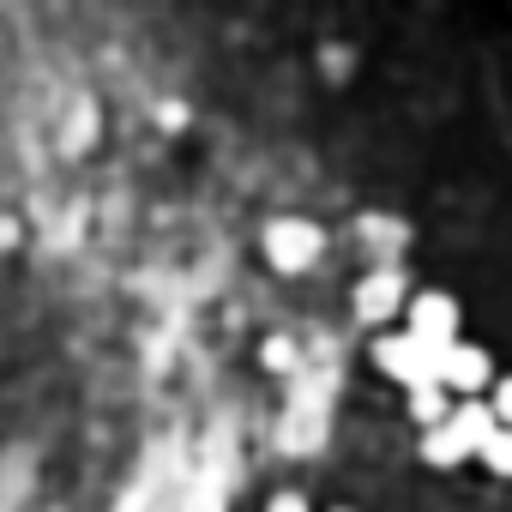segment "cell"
I'll return each instance as SVG.
<instances>
[{"mask_svg": "<svg viewBox=\"0 0 512 512\" xmlns=\"http://www.w3.org/2000/svg\"><path fill=\"white\" fill-rule=\"evenodd\" d=\"M404 410H410V422L428 434V428H440V422L452 416V398H446L440 386H428V392H404Z\"/></svg>", "mask_w": 512, "mask_h": 512, "instance_id": "7", "label": "cell"}, {"mask_svg": "<svg viewBox=\"0 0 512 512\" xmlns=\"http://www.w3.org/2000/svg\"><path fill=\"white\" fill-rule=\"evenodd\" d=\"M260 253H266V266H272V272L302 278V272H314V266H320V253H326V229H320L314 217L284 211V217H272V223L260 229Z\"/></svg>", "mask_w": 512, "mask_h": 512, "instance_id": "2", "label": "cell"}, {"mask_svg": "<svg viewBox=\"0 0 512 512\" xmlns=\"http://www.w3.org/2000/svg\"><path fill=\"white\" fill-rule=\"evenodd\" d=\"M404 302H410V284H404V272H392V266H374V272L350 290V308H356V320H362L368 332H392V326L404 320Z\"/></svg>", "mask_w": 512, "mask_h": 512, "instance_id": "5", "label": "cell"}, {"mask_svg": "<svg viewBox=\"0 0 512 512\" xmlns=\"http://www.w3.org/2000/svg\"><path fill=\"white\" fill-rule=\"evenodd\" d=\"M488 434H494V410H488V398H464V404H452V416H446L440 428L422 434V464H434V470H458V464L476 458V446H482Z\"/></svg>", "mask_w": 512, "mask_h": 512, "instance_id": "1", "label": "cell"}, {"mask_svg": "<svg viewBox=\"0 0 512 512\" xmlns=\"http://www.w3.org/2000/svg\"><path fill=\"white\" fill-rule=\"evenodd\" d=\"M416 344H428V350H452L458 338H464V308H458V296L452 290H416L410 302H404V320H398Z\"/></svg>", "mask_w": 512, "mask_h": 512, "instance_id": "4", "label": "cell"}, {"mask_svg": "<svg viewBox=\"0 0 512 512\" xmlns=\"http://www.w3.org/2000/svg\"><path fill=\"white\" fill-rule=\"evenodd\" d=\"M368 356H374V368H380L392 386H404V392H428V386H440V350L416 344L404 326H392V332H374Z\"/></svg>", "mask_w": 512, "mask_h": 512, "instance_id": "3", "label": "cell"}, {"mask_svg": "<svg viewBox=\"0 0 512 512\" xmlns=\"http://www.w3.org/2000/svg\"><path fill=\"white\" fill-rule=\"evenodd\" d=\"M488 410H494V428H512V374L488 386Z\"/></svg>", "mask_w": 512, "mask_h": 512, "instance_id": "9", "label": "cell"}, {"mask_svg": "<svg viewBox=\"0 0 512 512\" xmlns=\"http://www.w3.org/2000/svg\"><path fill=\"white\" fill-rule=\"evenodd\" d=\"M494 380H500V368H494V356H488L482 344L458 338L452 350H440V392H446L452 404H464V398H488Z\"/></svg>", "mask_w": 512, "mask_h": 512, "instance_id": "6", "label": "cell"}, {"mask_svg": "<svg viewBox=\"0 0 512 512\" xmlns=\"http://www.w3.org/2000/svg\"><path fill=\"white\" fill-rule=\"evenodd\" d=\"M476 464H482L494 482H512V428H494V434L476 446Z\"/></svg>", "mask_w": 512, "mask_h": 512, "instance_id": "8", "label": "cell"}, {"mask_svg": "<svg viewBox=\"0 0 512 512\" xmlns=\"http://www.w3.org/2000/svg\"><path fill=\"white\" fill-rule=\"evenodd\" d=\"M332 512H356V506H332Z\"/></svg>", "mask_w": 512, "mask_h": 512, "instance_id": "12", "label": "cell"}, {"mask_svg": "<svg viewBox=\"0 0 512 512\" xmlns=\"http://www.w3.org/2000/svg\"><path fill=\"white\" fill-rule=\"evenodd\" d=\"M266 512H314V506H308V500H302L296 488H278V494L266 500Z\"/></svg>", "mask_w": 512, "mask_h": 512, "instance_id": "11", "label": "cell"}, {"mask_svg": "<svg viewBox=\"0 0 512 512\" xmlns=\"http://www.w3.org/2000/svg\"><path fill=\"white\" fill-rule=\"evenodd\" d=\"M260 362L284 374V368H296V344H290V338H266V350H260Z\"/></svg>", "mask_w": 512, "mask_h": 512, "instance_id": "10", "label": "cell"}]
</instances>
